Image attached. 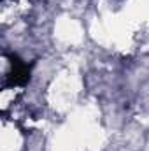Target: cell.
<instances>
[{"mask_svg": "<svg viewBox=\"0 0 149 151\" xmlns=\"http://www.w3.org/2000/svg\"><path fill=\"white\" fill-rule=\"evenodd\" d=\"M28 81H30V67L23 60L14 56L11 62L9 72L4 76V86L5 88H23L28 84Z\"/></svg>", "mask_w": 149, "mask_h": 151, "instance_id": "1", "label": "cell"}]
</instances>
